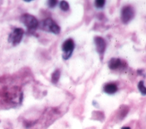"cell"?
Listing matches in <instances>:
<instances>
[{
  "instance_id": "obj_1",
  "label": "cell",
  "mask_w": 146,
  "mask_h": 129,
  "mask_svg": "<svg viewBox=\"0 0 146 129\" xmlns=\"http://www.w3.org/2000/svg\"><path fill=\"white\" fill-rule=\"evenodd\" d=\"M21 21L27 27L28 30L31 31H35L39 24L36 18L29 14H23L21 17Z\"/></svg>"
},
{
  "instance_id": "obj_2",
  "label": "cell",
  "mask_w": 146,
  "mask_h": 129,
  "mask_svg": "<svg viewBox=\"0 0 146 129\" xmlns=\"http://www.w3.org/2000/svg\"><path fill=\"white\" fill-rule=\"evenodd\" d=\"M74 48V41L71 39H68L63 43L62 49L63 52L62 57L64 60H68L71 56Z\"/></svg>"
},
{
  "instance_id": "obj_3",
  "label": "cell",
  "mask_w": 146,
  "mask_h": 129,
  "mask_svg": "<svg viewBox=\"0 0 146 129\" xmlns=\"http://www.w3.org/2000/svg\"><path fill=\"white\" fill-rule=\"evenodd\" d=\"M134 15L135 11L131 6H125L122 8L121 11V20L124 24L128 23L133 18Z\"/></svg>"
},
{
  "instance_id": "obj_4",
  "label": "cell",
  "mask_w": 146,
  "mask_h": 129,
  "mask_svg": "<svg viewBox=\"0 0 146 129\" xmlns=\"http://www.w3.org/2000/svg\"><path fill=\"white\" fill-rule=\"evenodd\" d=\"M24 31L21 28H17L14 29V31L10 34L8 40L10 43H12L14 45L18 44L22 40Z\"/></svg>"
},
{
  "instance_id": "obj_5",
  "label": "cell",
  "mask_w": 146,
  "mask_h": 129,
  "mask_svg": "<svg viewBox=\"0 0 146 129\" xmlns=\"http://www.w3.org/2000/svg\"><path fill=\"white\" fill-rule=\"evenodd\" d=\"M43 27L54 34L58 35L60 32V27L51 18H47L43 22Z\"/></svg>"
},
{
  "instance_id": "obj_6",
  "label": "cell",
  "mask_w": 146,
  "mask_h": 129,
  "mask_svg": "<svg viewBox=\"0 0 146 129\" xmlns=\"http://www.w3.org/2000/svg\"><path fill=\"white\" fill-rule=\"evenodd\" d=\"M94 43L96 52L99 54H103L106 48V43L104 39L100 36H96L94 38Z\"/></svg>"
},
{
  "instance_id": "obj_7",
  "label": "cell",
  "mask_w": 146,
  "mask_h": 129,
  "mask_svg": "<svg viewBox=\"0 0 146 129\" xmlns=\"http://www.w3.org/2000/svg\"><path fill=\"white\" fill-rule=\"evenodd\" d=\"M121 65V61L120 59L112 57L108 63V68L111 70H115L119 68Z\"/></svg>"
},
{
  "instance_id": "obj_8",
  "label": "cell",
  "mask_w": 146,
  "mask_h": 129,
  "mask_svg": "<svg viewBox=\"0 0 146 129\" xmlns=\"http://www.w3.org/2000/svg\"><path fill=\"white\" fill-rule=\"evenodd\" d=\"M104 91L108 94H112L115 93L117 90V87L116 84L113 83L107 84L104 86Z\"/></svg>"
},
{
  "instance_id": "obj_9",
  "label": "cell",
  "mask_w": 146,
  "mask_h": 129,
  "mask_svg": "<svg viewBox=\"0 0 146 129\" xmlns=\"http://www.w3.org/2000/svg\"><path fill=\"white\" fill-rule=\"evenodd\" d=\"M60 75V70L59 69L55 70L51 74V82L54 84H56L59 80Z\"/></svg>"
},
{
  "instance_id": "obj_10",
  "label": "cell",
  "mask_w": 146,
  "mask_h": 129,
  "mask_svg": "<svg viewBox=\"0 0 146 129\" xmlns=\"http://www.w3.org/2000/svg\"><path fill=\"white\" fill-rule=\"evenodd\" d=\"M137 87H138V89H139V91H140V93L143 95H145L146 94V89L144 86V81H139V82L138 83V85H137Z\"/></svg>"
},
{
  "instance_id": "obj_11",
  "label": "cell",
  "mask_w": 146,
  "mask_h": 129,
  "mask_svg": "<svg viewBox=\"0 0 146 129\" xmlns=\"http://www.w3.org/2000/svg\"><path fill=\"white\" fill-rule=\"evenodd\" d=\"M59 7L63 11H67L69 10L70 6L68 2L65 1H62L59 3Z\"/></svg>"
},
{
  "instance_id": "obj_12",
  "label": "cell",
  "mask_w": 146,
  "mask_h": 129,
  "mask_svg": "<svg viewBox=\"0 0 146 129\" xmlns=\"http://www.w3.org/2000/svg\"><path fill=\"white\" fill-rule=\"evenodd\" d=\"M105 3L104 0H96L95 1V6L97 8H102L104 7Z\"/></svg>"
},
{
  "instance_id": "obj_13",
  "label": "cell",
  "mask_w": 146,
  "mask_h": 129,
  "mask_svg": "<svg viewBox=\"0 0 146 129\" xmlns=\"http://www.w3.org/2000/svg\"><path fill=\"white\" fill-rule=\"evenodd\" d=\"M57 2H58L57 1H55V0L48 1V6L50 8H53V7H54L56 5Z\"/></svg>"
},
{
  "instance_id": "obj_14",
  "label": "cell",
  "mask_w": 146,
  "mask_h": 129,
  "mask_svg": "<svg viewBox=\"0 0 146 129\" xmlns=\"http://www.w3.org/2000/svg\"><path fill=\"white\" fill-rule=\"evenodd\" d=\"M121 129H131L129 127H123L121 128Z\"/></svg>"
},
{
  "instance_id": "obj_15",
  "label": "cell",
  "mask_w": 146,
  "mask_h": 129,
  "mask_svg": "<svg viewBox=\"0 0 146 129\" xmlns=\"http://www.w3.org/2000/svg\"><path fill=\"white\" fill-rule=\"evenodd\" d=\"M24 1H25V2H31V0H27H27H25Z\"/></svg>"
}]
</instances>
